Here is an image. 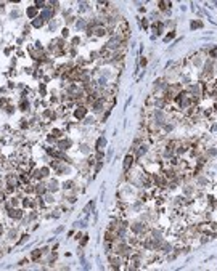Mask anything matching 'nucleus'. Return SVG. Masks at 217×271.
I'll use <instances>...</instances> for the list:
<instances>
[{
	"label": "nucleus",
	"instance_id": "1",
	"mask_svg": "<svg viewBox=\"0 0 217 271\" xmlns=\"http://www.w3.org/2000/svg\"><path fill=\"white\" fill-rule=\"evenodd\" d=\"M118 45H119V39H111V40L106 43V47H108V48H116Z\"/></svg>",
	"mask_w": 217,
	"mask_h": 271
},
{
	"label": "nucleus",
	"instance_id": "2",
	"mask_svg": "<svg viewBox=\"0 0 217 271\" xmlns=\"http://www.w3.org/2000/svg\"><path fill=\"white\" fill-rule=\"evenodd\" d=\"M85 108H79V109H76V112H74V116L77 117V119H80V117H84L85 116Z\"/></svg>",
	"mask_w": 217,
	"mask_h": 271
},
{
	"label": "nucleus",
	"instance_id": "3",
	"mask_svg": "<svg viewBox=\"0 0 217 271\" xmlns=\"http://www.w3.org/2000/svg\"><path fill=\"white\" fill-rule=\"evenodd\" d=\"M51 15H53L51 8H47V10L42 13V16H40V18H42V19H48V18H51Z\"/></svg>",
	"mask_w": 217,
	"mask_h": 271
},
{
	"label": "nucleus",
	"instance_id": "4",
	"mask_svg": "<svg viewBox=\"0 0 217 271\" xmlns=\"http://www.w3.org/2000/svg\"><path fill=\"white\" fill-rule=\"evenodd\" d=\"M132 162H133V157L132 156H127L124 159V168H129L130 165H132Z\"/></svg>",
	"mask_w": 217,
	"mask_h": 271
},
{
	"label": "nucleus",
	"instance_id": "5",
	"mask_svg": "<svg viewBox=\"0 0 217 271\" xmlns=\"http://www.w3.org/2000/svg\"><path fill=\"white\" fill-rule=\"evenodd\" d=\"M42 24H43V19H42V18H36V19L32 21V26H34V27H40Z\"/></svg>",
	"mask_w": 217,
	"mask_h": 271
},
{
	"label": "nucleus",
	"instance_id": "6",
	"mask_svg": "<svg viewBox=\"0 0 217 271\" xmlns=\"http://www.w3.org/2000/svg\"><path fill=\"white\" fill-rule=\"evenodd\" d=\"M105 145H106V140H105V138H100L98 143H97V149H101V148L105 146Z\"/></svg>",
	"mask_w": 217,
	"mask_h": 271
},
{
	"label": "nucleus",
	"instance_id": "7",
	"mask_svg": "<svg viewBox=\"0 0 217 271\" xmlns=\"http://www.w3.org/2000/svg\"><path fill=\"white\" fill-rule=\"evenodd\" d=\"M93 34H95V36H103V34H105V29H103V27H95Z\"/></svg>",
	"mask_w": 217,
	"mask_h": 271
},
{
	"label": "nucleus",
	"instance_id": "8",
	"mask_svg": "<svg viewBox=\"0 0 217 271\" xmlns=\"http://www.w3.org/2000/svg\"><path fill=\"white\" fill-rule=\"evenodd\" d=\"M36 13H37V8H36V7H29V8H28V15H29V16H36Z\"/></svg>",
	"mask_w": 217,
	"mask_h": 271
},
{
	"label": "nucleus",
	"instance_id": "9",
	"mask_svg": "<svg viewBox=\"0 0 217 271\" xmlns=\"http://www.w3.org/2000/svg\"><path fill=\"white\" fill-rule=\"evenodd\" d=\"M198 27H203L201 21H192V29H198Z\"/></svg>",
	"mask_w": 217,
	"mask_h": 271
},
{
	"label": "nucleus",
	"instance_id": "10",
	"mask_svg": "<svg viewBox=\"0 0 217 271\" xmlns=\"http://www.w3.org/2000/svg\"><path fill=\"white\" fill-rule=\"evenodd\" d=\"M68 146H71V141H61L60 143V148H68Z\"/></svg>",
	"mask_w": 217,
	"mask_h": 271
},
{
	"label": "nucleus",
	"instance_id": "11",
	"mask_svg": "<svg viewBox=\"0 0 217 271\" xmlns=\"http://www.w3.org/2000/svg\"><path fill=\"white\" fill-rule=\"evenodd\" d=\"M172 37H174V32H171V34H169V36H166V39H164V40H166V42H167V40H171V39H172Z\"/></svg>",
	"mask_w": 217,
	"mask_h": 271
}]
</instances>
